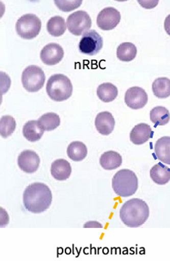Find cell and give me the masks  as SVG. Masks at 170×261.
Returning a JSON list of instances; mask_svg holds the SVG:
<instances>
[{"label": "cell", "instance_id": "obj_22", "mask_svg": "<svg viewBox=\"0 0 170 261\" xmlns=\"http://www.w3.org/2000/svg\"><path fill=\"white\" fill-rule=\"evenodd\" d=\"M137 54V48L132 43L126 42L119 45L117 48V57L124 62H130L134 60Z\"/></svg>", "mask_w": 170, "mask_h": 261}, {"label": "cell", "instance_id": "obj_18", "mask_svg": "<svg viewBox=\"0 0 170 261\" xmlns=\"http://www.w3.org/2000/svg\"><path fill=\"white\" fill-rule=\"evenodd\" d=\"M44 130H43L38 125L36 120H31L26 122L22 128V134L28 141L30 142L38 141L43 136Z\"/></svg>", "mask_w": 170, "mask_h": 261}, {"label": "cell", "instance_id": "obj_23", "mask_svg": "<svg viewBox=\"0 0 170 261\" xmlns=\"http://www.w3.org/2000/svg\"><path fill=\"white\" fill-rule=\"evenodd\" d=\"M154 95L159 99H165L170 96V80L166 77L157 79L152 84Z\"/></svg>", "mask_w": 170, "mask_h": 261}, {"label": "cell", "instance_id": "obj_28", "mask_svg": "<svg viewBox=\"0 0 170 261\" xmlns=\"http://www.w3.org/2000/svg\"><path fill=\"white\" fill-rule=\"evenodd\" d=\"M82 1H57L54 2L57 8L63 12H71L78 8L82 5Z\"/></svg>", "mask_w": 170, "mask_h": 261}, {"label": "cell", "instance_id": "obj_27", "mask_svg": "<svg viewBox=\"0 0 170 261\" xmlns=\"http://www.w3.org/2000/svg\"><path fill=\"white\" fill-rule=\"evenodd\" d=\"M16 128L15 119L10 115H5L0 119V134L3 138L11 136Z\"/></svg>", "mask_w": 170, "mask_h": 261}, {"label": "cell", "instance_id": "obj_14", "mask_svg": "<svg viewBox=\"0 0 170 261\" xmlns=\"http://www.w3.org/2000/svg\"><path fill=\"white\" fill-rule=\"evenodd\" d=\"M153 132L150 125L140 123L135 126L130 133V140L135 145H142L147 143L152 138Z\"/></svg>", "mask_w": 170, "mask_h": 261}, {"label": "cell", "instance_id": "obj_24", "mask_svg": "<svg viewBox=\"0 0 170 261\" xmlns=\"http://www.w3.org/2000/svg\"><path fill=\"white\" fill-rule=\"evenodd\" d=\"M46 27L49 34L54 37H60L66 31L67 25L63 17L54 16L48 21Z\"/></svg>", "mask_w": 170, "mask_h": 261}, {"label": "cell", "instance_id": "obj_17", "mask_svg": "<svg viewBox=\"0 0 170 261\" xmlns=\"http://www.w3.org/2000/svg\"><path fill=\"white\" fill-rule=\"evenodd\" d=\"M123 159L122 155L117 152L113 150L105 152L102 154L101 159H100V164L103 169L105 170H115L122 166Z\"/></svg>", "mask_w": 170, "mask_h": 261}, {"label": "cell", "instance_id": "obj_8", "mask_svg": "<svg viewBox=\"0 0 170 261\" xmlns=\"http://www.w3.org/2000/svg\"><path fill=\"white\" fill-rule=\"evenodd\" d=\"M103 46V38L94 30H90L84 33L79 43L80 51L89 57L97 55L98 53L101 51Z\"/></svg>", "mask_w": 170, "mask_h": 261}, {"label": "cell", "instance_id": "obj_7", "mask_svg": "<svg viewBox=\"0 0 170 261\" xmlns=\"http://www.w3.org/2000/svg\"><path fill=\"white\" fill-rule=\"evenodd\" d=\"M66 25L71 34L80 36L89 31L92 26V20L87 12L79 10L68 17Z\"/></svg>", "mask_w": 170, "mask_h": 261}, {"label": "cell", "instance_id": "obj_5", "mask_svg": "<svg viewBox=\"0 0 170 261\" xmlns=\"http://www.w3.org/2000/svg\"><path fill=\"white\" fill-rule=\"evenodd\" d=\"M41 20L36 15L26 14L17 21L16 32L23 39L31 40L38 36L41 30Z\"/></svg>", "mask_w": 170, "mask_h": 261}, {"label": "cell", "instance_id": "obj_9", "mask_svg": "<svg viewBox=\"0 0 170 261\" xmlns=\"http://www.w3.org/2000/svg\"><path fill=\"white\" fill-rule=\"evenodd\" d=\"M120 13L116 9L108 7L103 9L98 14L97 24L98 28L103 31H111L116 28L120 22Z\"/></svg>", "mask_w": 170, "mask_h": 261}, {"label": "cell", "instance_id": "obj_26", "mask_svg": "<svg viewBox=\"0 0 170 261\" xmlns=\"http://www.w3.org/2000/svg\"><path fill=\"white\" fill-rule=\"evenodd\" d=\"M150 120L156 125H165L170 120L169 111L164 107H156L151 110Z\"/></svg>", "mask_w": 170, "mask_h": 261}, {"label": "cell", "instance_id": "obj_15", "mask_svg": "<svg viewBox=\"0 0 170 261\" xmlns=\"http://www.w3.org/2000/svg\"><path fill=\"white\" fill-rule=\"evenodd\" d=\"M71 166L67 161L58 159L52 163L51 173L58 181H65L71 176Z\"/></svg>", "mask_w": 170, "mask_h": 261}, {"label": "cell", "instance_id": "obj_2", "mask_svg": "<svg viewBox=\"0 0 170 261\" xmlns=\"http://www.w3.org/2000/svg\"><path fill=\"white\" fill-rule=\"evenodd\" d=\"M149 217L150 208L148 204L137 198L126 201L120 210V218L123 223L133 228L143 225Z\"/></svg>", "mask_w": 170, "mask_h": 261}, {"label": "cell", "instance_id": "obj_4", "mask_svg": "<svg viewBox=\"0 0 170 261\" xmlns=\"http://www.w3.org/2000/svg\"><path fill=\"white\" fill-rule=\"evenodd\" d=\"M46 92L52 100L65 101L72 94V84L67 76L57 73L49 78L46 85Z\"/></svg>", "mask_w": 170, "mask_h": 261}, {"label": "cell", "instance_id": "obj_20", "mask_svg": "<svg viewBox=\"0 0 170 261\" xmlns=\"http://www.w3.org/2000/svg\"><path fill=\"white\" fill-rule=\"evenodd\" d=\"M118 94V90L111 83H103L98 87L97 95L103 102H111L115 100Z\"/></svg>", "mask_w": 170, "mask_h": 261}, {"label": "cell", "instance_id": "obj_29", "mask_svg": "<svg viewBox=\"0 0 170 261\" xmlns=\"http://www.w3.org/2000/svg\"><path fill=\"white\" fill-rule=\"evenodd\" d=\"M85 228H103V226L100 222L96 221L87 222L84 225Z\"/></svg>", "mask_w": 170, "mask_h": 261}, {"label": "cell", "instance_id": "obj_25", "mask_svg": "<svg viewBox=\"0 0 170 261\" xmlns=\"http://www.w3.org/2000/svg\"><path fill=\"white\" fill-rule=\"evenodd\" d=\"M38 125L43 130L52 131L60 125V117L57 114L48 113L44 114L38 120Z\"/></svg>", "mask_w": 170, "mask_h": 261}, {"label": "cell", "instance_id": "obj_19", "mask_svg": "<svg viewBox=\"0 0 170 261\" xmlns=\"http://www.w3.org/2000/svg\"><path fill=\"white\" fill-rule=\"evenodd\" d=\"M150 177L157 185H165L170 181V170L162 164H156L151 169Z\"/></svg>", "mask_w": 170, "mask_h": 261}, {"label": "cell", "instance_id": "obj_16", "mask_svg": "<svg viewBox=\"0 0 170 261\" xmlns=\"http://www.w3.org/2000/svg\"><path fill=\"white\" fill-rule=\"evenodd\" d=\"M154 152L161 162L170 165V137L164 136L157 140L154 145Z\"/></svg>", "mask_w": 170, "mask_h": 261}, {"label": "cell", "instance_id": "obj_11", "mask_svg": "<svg viewBox=\"0 0 170 261\" xmlns=\"http://www.w3.org/2000/svg\"><path fill=\"white\" fill-rule=\"evenodd\" d=\"M64 49L57 43H49L42 49L40 57L42 62L48 66H54L61 62L64 58Z\"/></svg>", "mask_w": 170, "mask_h": 261}, {"label": "cell", "instance_id": "obj_30", "mask_svg": "<svg viewBox=\"0 0 170 261\" xmlns=\"http://www.w3.org/2000/svg\"><path fill=\"white\" fill-rule=\"evenodd\" d=\"M164 29L166 33L170 36V15H168L164 20Z\"/></svg>", "mask_w": 170, "mask_h": 261}, {"label": "cell", "instance_id": "obj_13", "mask_svg": "<svg viewBox=\"0 0 170 261\" xmlns=\"http://www.w3.org/2000/svg\"><path fill=\"white\" fill-rule=\"evenodd\" d=\"M115 119L109 112H102L96 116L94 125L98 133L103 136H108L113 133L115 127Z\"/></svg>", "mask_w": 170, "mask_h": 261}, {"label": "cell", "instance_id": "obj_3", "mask_svg": "<svg viewBox=\"0 0 170 261\" xmlns=\"http://www.w3.org/2000/svg\"><path fill=\"white\" fill-rule=\"evenodd\" d=\"M114 192L119 197H129L137 191L138 180L136 173L129 169H122L114 175L112 179Z\"/></svg>", "mask_w": 170, "mask_h": 261}, {"label": "cell", "instance_id": "obj_1", "mask_svg": "<svg viewBox=\"0 0 170 261\" xmlns=\"http://www.w3.org/2000/svg\"><path fill=\"white\" fill-rule=\"evenodd\" d=\"M52 191L43 183H33L28 186L23 193L25 207L30 213L40 214L50 207L52 204Z\"/></svg>", "mask_w": 170, "mask_h": 261}, {"label": "cell", "instance_id": "obj_6", "mask_svg": "<svg viewBox=\"0 0 170 261\" xmlns=\"http://www.w3.org/2000/svg\"><path fill=\"white\" fill-rule=\"evenodd\" d=\"M45 73L39 66L31 65L25 68L22 73V86L28 92H37L44 85Z\"/></svg>", "mask_w": 170, "mask_h": 261}, {"label": "cell", "instance_id": "obj_12", "mask_svg": "<svg viewBox=\"0 0 170 261\" xmlns=\"http://www.w3.org/2000/svg\"><path fill=\"white\" fill-rule=\"evenodd\" d=\"M40 161L38 154L31 150H23L17 159L19 168L27 173L36 172L39 168Z\"/></svg>", "mask_w": 170, "mask_h": 261}, {"label": "cell", "instance_id": "obj_10", "mask_svg": "<svg viewBox=\"0 0 170 261\" xmlns=\"http://www.w3.org/2000/svg\"><path fill=\"white\" fill-rule=\"evenodd\" d=\"M125 102L132 110H140L144 108L148 102V95L141 87H131L126 91Z\"/></svg>", "mask_w": 170, "mask_h": 261}, {"label": "cell", "instance_id": "obj_21", "mask_svg": "<svg viewBox=\"0 0 170 261\" xmlns=\"http://www.w3.org/2000/svg\"><path fill=\"white\" fill-rule=\"evenodd\" d=\"M87 155V146L80 141L70 143L67 148V155L71 160L79 162L83 161Z\"/></svg>", "mask_w": 170, "mask_h": 261}]
</instances>
